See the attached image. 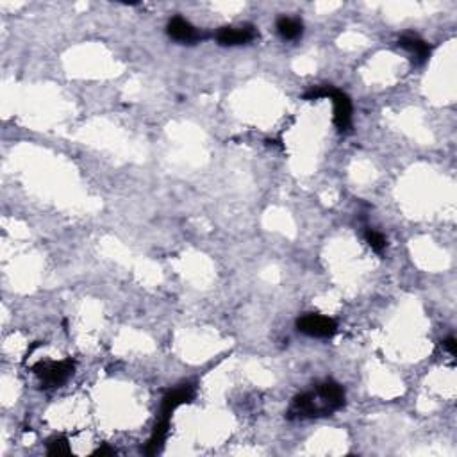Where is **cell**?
Returning a JSON list of instances; mask_svg holds the SVG:
<instances>
[{"label":"cell","mask_w":457,"mask_h":457,"mask_svg":"<svg viewBox=\"0 0 457 457\" xmlns=\"http://www.w3.org/2000/svg\"><path fill=\"white\" fill-rule=\"evenodd\" d=\"M329 99L334 102V123L341 132H347L352 125V102L347 93L331 88Z\"/></svg>","instance_id":"obj_6"},{"label":"cell","mask_w":457,"mask_h":457,"mask_svg":"<svg viewBox=\"0 0 457 457\" xmlns=\"http://www.w3.org/2000/svg\"><path fill=\"white\" fill-rule=\"evenodd\" d=\"M114 453H116V450L111 449V446H107V445H104V446H100V449L95 450L93 456H100V457H104V456H114Z\"/></svg>","instance_id":"obj_13"},{"label":"cell","mask_w":457,"mask_h":457,"mask_svg":"<svg viewBox=\"0 0 457 457\" xmlns=\"http://www.w3.org/2000/svg\"><path fill=\"white\" fill-rule=\"evenodd\" d=\"M275 27L282 40H299L303 34V24L299 18H292V16H280Z\"/></svg>","instance_id":"obj_10"},{"label":"cell","mask_w":457,"mask_h":457,"mask_svg":"<svg viewBox=\"0 0 457 457\" xmlns=\"http://www.w3.org/2000/svg\"><path fill=\"white\" fill-rule=\"evenodd\" d=\"M168 427H170V420L168 418H159V422L156 423L154 432L150 436L149 443L145 446V453L146 456H156L158 452H161L163 445H165L166 434H168Z\"/></svg>","instance_id":"obj_9"},{"label":"cell","mask_w":457,"mask_h":457,"mask_svg":"<svg viewBox=\"0 0 457 457\" xmlns=\"http://www.w3.org/2000/svg\"><path fill=\"white\" fill-rule=\"evenodd\" d=\"M32 370L40 377L41 386L57 388L67 383L68 378L74 375L75 364L71 359H64V361H60V363H38Z\"/></svg>","instance_id":"obj_2"},{"label":"cell","mask_w":457,"mask_h":457,"mask_svg":"<svg viewBox=\"0 0 457 457\" xmlns=\"http://www.w3.org/2000/svg\"><path fill=\"white\" fill-rule=\"evenodd\" d=\"M334 407L318 393L315 391H306L293 398V404L289 407V418H313V416H327V414L334 413Z\"/></svg>","instance_id":"obj_1"},{"label":"cell","mask_w":457,"mask_h":457,"mask_svg":"<svg viewBox=\"0 0 457 457\" xmlns=\"http://www.w3.org/2000/svg\"><path fill=\"white\" fill-rule=\"evenodd\" d=\"M70 445L67 437H54L48 442L47 453L48 456H70Z\"/></svg>","instance_id":"obj_12"},{"label":"cell","mask_w":457,"mask_h":457,"mask_svg":"<svg viewBox=\"0 0 457 457\" xmlns=\"http://www.w3.org/2000/svg\"><path fill=\"white\" fill-rule=\"evenodd\" d=\"M166 32L172 40L179 41V43H197L205 38V34H202L197 27H193L182 16H174L166 25Z\"/></svg>","instance_id":"obj_5"},{"label":"cell","mask_w":457,"mask_h":457,"mask_svg":"<svg viewBox=\"0 0 457 457\" xmlns=\"http://www.w3.org/2000/svg\"><path fill=\"white\" fill-rule=\"evenodd\" d=\"M218 43L221 47H238V45H247L252 43L254 40L259 38V31H257L256 25L245 24L238 25V27H220L218 32L214 34Z\"/></svg>","instance_id":"obj_4"},{"label":"cell","mask_w":457,"mask_h":457,"mask_svg":"<svg viewBox=\"0 0 457 457\" xmlns=\"http://www.w3.org/2000/svg\"><path fill=\"white\" fill-rule=\"evenodd\" d=\"M296 329L311 338H332L338 331V323L329 316L308 313L296 320Z\"/></svg>","instance_id":"obj_3"},{"label":"cell","mask_w":457,"mask_h":457,"mask_svg":"<svg viewBox=\"0 0 457 457\" xmlns=\"http://www.w3.org/2000/svg\"><path fill=\"white\" fill-rule=\"evenodd\" d=\"M398 45L404 48V50L409 52L411 55L416 57L418 63H423V61L429 60L430 55V45L427 41H423L422 38H418L416 34H406L398 40Z\"/></svg>","instance_id":"obj_8"},{"label":"cell","mask_w":457,"mask_h":457,"mask_svg":"<svg viewBox=\"0 0 457 457\" xmlns=\"http://www.w3.org/2000/svg\"><path fill=\"white\" fill-rule=\"evenodd\" d=\"M193 400V386H189V384H184V386L175 388L174 391H170V393L165 395L161 402V418H168L172 416L175 409L182 404H189Z\"/></svg>","instance_id":"obj_7"},{"label":"cell","mask_w":457,"mask_h":457,"mask_svg":"<svg viewBox=\"0 0 457 457\" xmlns=\"http://www.w3.org/2000/svg\"><path fill=\"white\" fill-rule=\"evenodd\" d=\"M364 238H367V243L370 245L371 250H375V252H378V254L383 252V250L388 247L386 238L378 233V231H375V228H368L367 233H364Z\"/></svg>","instance_id":"obj_11"},{"label":"cell","mask_w":457,"mask_h":457,"mask_svg":"<svg viewBox=\"0 0 457 457\" xmlns=\"http://www.w3.org/2000/svg\"><path fill=\"white\" fill-rule=\"evenodd\" d=\"M443 345H445V348L450 352V354L456 355L457 348H456V338H453V336H450V338H446L445 341H443Z\"/></svg>","instance_id":"obj_14"}]
</instances>
